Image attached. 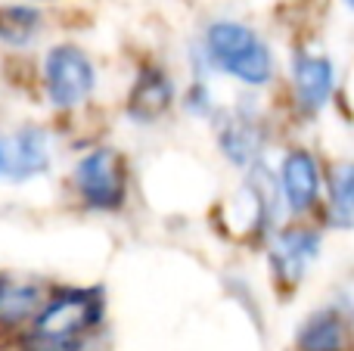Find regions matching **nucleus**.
Segmentation results:
<instances>
[{
  "label": "nucleus",
  "mask_w": 354,
  "mask_h": 351,
  "mask_svg": "<svg viewBox=\"0 0 354 351\" xmlns=\"http://www.w3.org/2000/svg\"><path fill=\"white\" fill-rule=\"evenodd\" d=\"M44 93H47L53 109H78L81 103H87L97 87V68L93 59L75 44H56L44 56Z\"/></svg>",
  "instance_id": "20e7f679"
},
{
  "label": "nucleus",
  "mask_w": 354,
  "mask_h": 351,
  "mask_svg": "<svg viewBox=\"0 0 354 351\" xmlns=\"http://www.w3.org/2000/svg\"><path fill=\"white\" fill-rule=\"evenodd\" d=\"M25 3H44V0H25Z\"/></svg>",
  "instance_id": "f3484780"
},
{
  "label": "nucleus",
  "mask_w": 354,
  "mask_h": 351,
  "mask_svg": "<svg viewBox=\"0 0 354 351\" xmlns=\"http://www.w3.org/2000/svg\"><path fill=\"white\" fill-rule=\"evenodd\" d=\"M183 109H187L189 115H196V118H208L214 112L212 93H208V84L202 78H196L193 87L187 91V97H183Z\"/></svg>",
  "instance_id": "2eb2a0df"
},
{
  "label": "nucleus",
  "mask_w": 354,
  "mask_h": 351,
  "mask_svg": "<svg viewBox=\"0 0 354 351\" xmlns=\"http://www.w3.org/2000/svg\"><path fill=\"white\" fill-rule=\"evenodd\" d=\"M44 16L35 3H6L0 6V44L25 50L41 37Z\"/></svg>",
  "instance_id": "4468645a"
},
{
  "label": "nucleus",
  "mask_w": 354,
  "mask_h": 351,
  "mask_svg": "<svg viewBox=\"0 0 354 351\" xmlns=\"http://www.w3.org/2000/svg\"><path fill=\"white\" fill-rule=\"evenodd\" d=\"M72 187L91 211H122L128 202V162L115 146H93L72 168Z\"/></svg>",
  "instance_id": "7ed1b4c3"
},
{
  "label": "nucleus",
  "mask_w": 354,
  "mask_h": 351,
  "mask_svg": "<svg viewBox=\"0 0 354 351\" xmlns=\"http://www.w3.org/2000/svg\"><path fill=\"white\" fill-rule=\"evenodd\" d=\"M264 143H268V131L258 122V115H252L249 109H236L221 118L218 146L224 153V159H230L233 165L239 168L258 165L264 153Z\"/></svg>",
  "instance_id": "1a4fd4ad"
},
{
  "label": "nucleus",
  "mask_w": 354,
  "mask_h": 351,
  "mask_svg": "<svg viewBox=\"0 0 354 351\" xmlns=\"http://www.w3.org/2000/svg\"><path fill=\"white\" fill-rule=\"evenodd\" d=\"M351 342V327L339 308H317L299 323L295 348L299 351H345Z\"/></svg>",
  "instance_id": "9b49d317"
},
{
  "label": "nucleus",
  "mask_w": 354,
  "mask_h": 351,
  "mask_svg": "<svg viewBox=\"0 0 354 351\" xmlns=\"http://www.w3.org/2000/svg\"><path fill=\"white\" fill-rule=\"evenodd\" d=\"M53 140L41 124H25L10 134H0V180L25 184L50 171Z\"/></svg>",
  "instance_id": "39448f33"
},
{
  "label": "nucleus",
  "mask_w": 354,
  "mask_h": 351,
  "mask_svg": "<svg viewBox=\"0 0 354 351\" xmlns=\"http://www.w3.org/2000/svg\"><path fill=\"white\" fill-rule=\"evenodd\" d=\"M342 3H345V6H348V10H351V12H354V0H342Z\"/></svg>",
  "instance_id": "dca6fc26"
},
{
  "label": "nucleus",
  "mask_w": 354,
  "mask_h": 351,
  "mask_svg": "<svg viewBox=\"0 0 354 351\" xmlns=\"http://www.w3.org/2000/svg\"><path fill=\"white\" fill-rule=\"evenodd\" d=\"M324 218L333 230H354V162H336L326 178Z\"/></svg>",
  "instance_id": "f8f14e48"
},
{
  "label": "nucleus",
  "mask_w": 354,
  "mask_h": 351,
  "mask_svg": "<svg viewBox=\"0 0 354 351\" xmlns=\"http://www.w3.org/2000/svg\"><path fill=\"white\" fill-rule=\"evenodd\" d=\"M320 236L317 227H308V224H289V227L274 230V240H270V274H274L277 283L283 286H299L308 277L311 265L320 255Z\"/></svg>",
  "instance_id": "423d86ee"
},
{
  "label": "nucleus",
  "mask_w": 354,
  "mask_h": 351,
  "mask_svg": "<svg viewBox=\"0 0 354 351\" xmlns=\"http://www.w3.org/2000/svg\"><path fill=\"white\" fill-rule=\"evenodd\" d=\"M174 84L159 66H147L137 72L134 84L128 91V118L137 124H153L171 109Z\"/></svg>",
  "instance_id": "9d476101"
},
{
  "label": "nucleus",
  "mask_w": 354,
  "mask_h": 351,
  "mask_svg": "<svg viewBox=\"0 0 354 351\" xmlns=\"http://www.w3.org/2000/svg\"><path fill=\"white\" fill-rule=\"evenodd\" d=\"M289 78H292L295 103L305 115H317L330 106L336 93V62L324 53H308L299 50L289 62Z\"/></svg>",
  "instance_id": "6e6552de"
},
{
  "label": "nucleus",
  "mask_w": 354,
  "mask_h": 351,
  "mask_svg": "<svg viewBox=\"0 0 354 351\" xmlns=\"http://www.w3.org/2000/svg\"><path fill=\"white\" fill-rule=\"evenodd\" d=\"M205 59L212 68L230 75L245 87H268L274 81V53L268 41L236 19H218L202 37Z\"/></svg>",
  "instance_id": "f03ea898"
},
{
  "label": "nucleus",
  "mask_w": 354,
  "mask_h": 351,
  "mask_svg": "<svg viewBox=\"0 0 354 351\" xmlns=\"http://www.w3.org/2000/svg\"><path fill=\"white\" fill-rule=\"evenodd\" d=\"M103 321V292L84 286L56 290L28 330V351H75Z\"/></svg>",
  "instance_id": "f257e3e1"
},
{
  "label": "nucleus",
  "mask_w": 354,
  "mask_h": 351,
  "mask_svg": "<svg viewBox=\"0 0 354 351\" xmlns=\"http://www.w3.org/2000/svg\"><path fill=\"white\" fill-rule=\"evenodd\" d=\"M44 302H47V298H44L37 283H22V280L0 277V327L31 323Z\"/></svg>",
  "instance_id": "ddd939ff"
},
{
  "label": "nucleus",
  "mask_w": 354,
  "mask_h": 351,
  "mask_svg": "<svg viewBox=\"0 0 354 351\" xmlns=\"http://www.w3.org/2000/svg\"><path fill=\"white\" fill-rule=\"evenodd\" d=\"M277 184H280L289 215L301 218L308 211H314L320 205V196H324V168H320L317 155L305 146L286 149Z\"/></svg>",
  "instance_id": "0eeeda50"
}]
</instances>
